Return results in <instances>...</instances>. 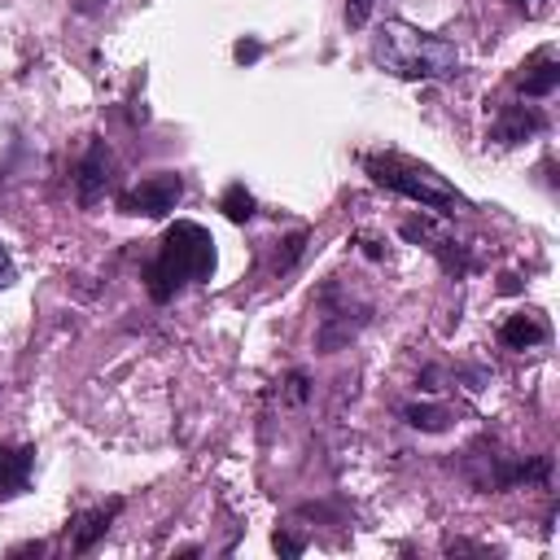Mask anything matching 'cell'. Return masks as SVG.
Here are the masks:
<instances>
[{
	"label": "cell",
	"mask_w": 560,
	"mask_h": 560,
	"mask_svg": "<svg viewBox=\"0 0 560 560\" xmlns=\"http://www.w3.org/2000/svg\"><path fill=\"white\" fill-rule=\"evenodd\" d=\"M512 5H517L525 18H538V14L547 10V0H512Z\"/></svg>",
	"instance_id": "20"
},
{
	"label": "cell",
	"mask_w": 560,
	"mask_h": 560,
	"mask_svg": "<svg viewBox=\"0 0 560 560\" xmlns=\"http://www.w3.org/2000/svg\"><path fill=\"white\" fill-rule=\"evenodd\" d=\"M547 338H551V328H547V320L534 315V311L508 315L504 328H499V342H504L508 351H530V347H538V342H547Z\"/></svg>",
	"instance_id": "9"
},
{
	"label": "cell",
	"mask_w": 560,
	"mask_h": 560,
	"mask_svg": "<svg viewBox=\"0 0 560 560\" xmlns=\"http://www.w3.org/2000/svg\"><path fill=\"white\" fill-rule=\"evenodd\" d=\"M517 88H521V96H530V101H538V96H551L556 88H560V62L543 49L534 62H525L521 66V75H517Z\"/></svg>",
	"instance_id": "11"
},
{
	"label": "cell",
	"mask_w": 560,
	"mask_h": 560,
	"mask_svg": "<svg viewBox=\"0 0 560 560\" xmlns=\"http://www.w3.org/2000/svg\"><path fill=\"white\" fill-rule=\"evenodd\" d=\"M105 188H109V149L101 141H92L88 154L79 158V171H75V201L83 210H92V206H101Z\"/></svg>",
	"instance_id": "6"
},
{
	"label": "cell",
	"mask_w": 560,
	"mask_h": 560,
	"mask_svg": "<svg viewBox=\"0 0 560 560\" xmlns=\"http://www.w3.org/2000/svg\"><path fill=\"white\" fill-rule=\"evenodd\" d=\"M272 543H276V551H285V556H302V551H307V543H302V538H294V534H285V530H276V538H272Z\"/></svg>",
	"instance_id": "17"
},
{
	"label": "cell",
	"mask_w": 560,
	"mask_h": 560,
	"mask_svg": "<svg viewBox=\"0 0 560 560\" xmlns=\"http://www.w3.org/2000/svg\"><path fill=\"white\" fill-rule=\"evenodd\" d=\"M36 446H0V499L23 495L31 486Z\"/></svg>",
	"instance_id": "8"
},
{
	"label": "cell",
	"mask_w": 560,
	"mask_h": 560,
	"mask_svg": "<svg viewBox=\"0 0 560 560\" xmlns=\"http://www.w3.org/2000/svg\"><path fill=\"white\" fill-rule=\"evenodd\" d=\"M119 508H123V499H115L109 508H88V512H79V517L70 521V551H92L96 538H105L109 521L119 517Z\"/></svg>",
	"instance_id": "10"
},
{
	"label": "cell",
	"mask_w": 560,
	"mask_h": 560,
	"mask_svg": "<svg viewBox=\"0 0 560 560\" xmlns=\"http://www.w3.org/2000/svg\"><path fill=\"white\" fill-rule=\"evenodd\" d=\"M214 276V237L193 219H175L158 242L154 263L145 268V289L154 302H171L184 285H201Z\"/></svg>",
	"instance_id": "1"
},
{
	"label": "cell",
	"mask_w": 560,
	"mask_h": 560,
	"mask_svg": "<svg viewBox=\"0 0 560 560\" xmlns=\"http://www.w3.org/2000/svg\"><path fill=\"white\" fill-rule=\"evenodd\" d=\"M233 57H237L242 66H250V62H259V57H263V44H259V40H242V44L233 49Z\"/></svg>",
	"instance_id": "16"
},
{
	"label": "cell",
	"mask_w": 560,
	"mask_h": 560,
	"mask_svg": "<svg viewBox=\"0 0 560 560\" xmlns=\"http://www.w3.org/2000/svg\"><path fill=\"white\" fill-rule=\"evenodd\" d=\"M219 210L229 214L233 223H250L255 219V193L246 184H229V188H223V197H219Z\"/></svg>",
	"instance_id": "12"
},
{
	"label": "cell",
	"mask_w": 560,
	"mask_h": 560,
	"mask_svg": "<svg viewBox=\"0 0 560 560\" xmlns=\"http://www.w3.org/2000/svg\"><path fill=\"white\" fill-rule=\"evenodd\" d=\"M289 399H294V403L307 399V373H294V377H289Z\"/></svg>",
	"instance_id": "19"
},
{
	"label": "cell",
	"mask_w": 560,
	"mask_h": 560,
	"mask_svg": "<svg viewBox=\"0 0 560 560\" xmlns=\"http://www.w3.org/2000/svg\"><path fill=\"white\" fill-rule=\"evenodd\" d=\"M373 5L377 0H347V27H368V18H373Z\"/></svg>",
	"instance_id": "14"
},
{
	"label": "cell",
	"mask_w": 560,
	"mask_h": 560,
	"mask_svg": "<svg viewBox=\"0 0 560 560\" xmlns=\"http://www.w3.org/2000/svg\"><path fill=\"white\" fill-rule=\"evenodd\" d=\"M180 201H184V180H180L175 171H158V175L132 184V188L119 197V206H123L128 214H149V219L171 214Z\"/></svg>",
	"instance_id": "4"
},
{
	"label": "cell",
	"mask_w": 560,
	"mask_h": 560,
	"mask_svg": "<svg viewBox=\"0 0 560 560\" xmlns=\"http://www.w3.org/2000/svg\"><path fill=\"white\" fill-rule=\"evenodd\" d=\"M14 276H18V268H14L10 250H5V246H0V289H10V285H14Z\"/></svg>",
	"instance_id": "18"
},
{
	"label": "cell",
	"mask_w": 560,
	"mask_h": 560,
	"mask_svg": "<svg viewBox=\"0 0 560 560\" xmlns=\"http://www.w3.org/2000/svg\"><path fill=\"white\" fill-rule=\"evenodd\" d=\"M364 167H368V175H373L381 188L403 193V197L420 201L425 210H438V214H460V210H469V201H465L460 188H452L438 171H429V167H420V162H412V158H403V154H373V158H364Z\"/></svg>",
	"instance_id": "3"
},
{
	"label": "cell",
	"mask_w": 560,
	"mask_h": 560,
	"mask_svg": "<svg viewBox=\"0 0 560 560\" xmlns=\"http://www.w3.org/2000/svg\"><path fill=\"white\" fill-rule=\"evenodd\" d=\"M403 416H407V425L420 429V433H442L446 420H452V412H446V407H433V403H412Z\"/></svg>",
	"instance_id": "13"
},
{
	"label": "cell",
	"mask_w": 560,
	"mask_h": 560,
	"mask_svg": "<svg viewBox=\"0 0 560 560\" xmlns=\"http://www.w3.org/2000/svg\"><path fill=\"white\" fill-rule=\"evenodd\" d=\"M543 128H547V119L538 115L534 105H504L499 119H495V128H491V141H495V145H521V141L538 136Z\"/></svg>",
	"instance_id": "7"
},
{
	"label": "cell",
	"mask_w": 560,
	"mask_h": 560,
	"mask_svg": "<svg viewBox=\"0 0 560 560\" xmlns=\"http://www.w3.org/2000/svg\"><path fill=\"white\" fill-rule=\"evenodd\" d=\"M403 237L407 242H420L446 272H452V276H469L473 268H478V259L460 246V242H452V237H442L438 229H433V223H403Z\"/></svg>",
	"instance_id": "5"
},
{
	"label": "cell",
	"mask_w": 560,
	"mask_h": 560,
	"mask_svg": "<svg viewBox=\"0 0 560 560\" xmlns=\"http://www.w3.org/2000/svg\"><path fill=\"white\" fill-rule=\"evenodd\" d=\"M302 246H307V233H294V237L285 242V259H276V268H281V272H289V268L298 263V255H302Z\"/></svg>",
	"instance_id": "15"
},
{
	"label": "cell",
	"mask_w": 560,
	"mask_h": 560,
	"mask_svg": "<svg viewBox=\"0 0 560 560\" xmlns=\"http://www.w3.org/2000/svg\"><path fill=\"white\" fill-rule=\"evenodd\" d=\"M373 62L394 79H452L460 75V53L452 40L390 18L373 40Z\"/></svg>",
	"instance_id": "2"
}]
</instances>
